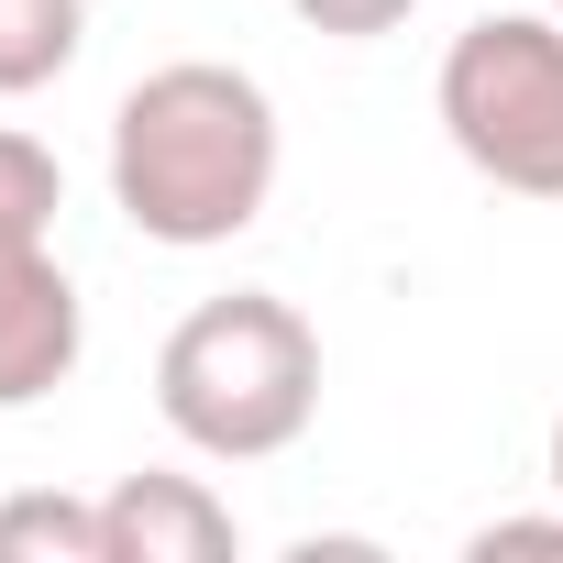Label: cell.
I'll list each match as a JSON object with an SVG mask.
<instances>
[{"mask_svg":"<svg viewBox=\"0 0 563 563\" xmlns=\"http://www.w3.org/2000/svg\"><path fill=\"white\" fill-rule=\"evenodd\" d=\"M464 552H475V563H497V552H563V519H486Z\"/></svg>","mask_w":563,"mask_h":563,"instance_id":"30bf717a","label":"cell"},{"mask_svg":"<svg viewBox=\"0 0 563 563\" xmlns=\"http://www.w3.org/2000/svg\"><path fill=\"white\" fill-rule=\"evenodd\" d=\"M0 563H111L100 497H56V486L0 497Z\"/></svg>","mask_w":563,"mask_h":563,"instance_id":"52a82bcc","label":"cell"},{"mask_svg":"<svg viewBox=\"0 0 563 563\" xmlns=\"http://www.w3.org/2000/svg\"><path fill=\"white\" fill-rule=\"evenodd\" d=\"M56 210H67V166L0 122V232H56Z\"/></svg>","mask_w":563,"mask_h":563,"instance_id":"ba28073f","label":"cell"},{"mask_svg":"<svg viewBox=\"0 0 563 563\" xmlns=\"http://www.w3.org/2000/svg\"><path fill=\"white\" fill-rule=\"evenodd\" d=\"M89 0H0V100H34L78 67Z\"/></svg>","mask_w":563,"mask_h":563,"instance_id":"8992f818","label":"cell"},{"mask_svg":"<svg viewBox=\"0 0 563 563\" xmlns=\"http://www.w3.org/2000/svg\"><path fill=\"white\" fill-rule=\"evenodd\" d=\"M89 354V310L78 276L56 265L45 232H0V409H34L78 376Z\"/></svg>","mask_w":563,"mask_h":563,"instance_id":"277c9868","label":"cell"},{"mask_svg":"<svg viewBox=\"0 0 563 563\" xmlns=\"http://www.w3.org/2000/svg\"><path fill=\"white\" fill-rule=\"evenodd\" d=\"M100 541H111V563H232L243 552V519L199 475H166L155 464V475H122L100 497Z\"/></svg>","mask_w":563,"mask_h":563,"instance_id":"5b68a950","label":"cell"},{"mask_svg":"<svg viewBox=\"0 0 563 563\" xmlns=\"http://www.w3.org/2000/svg\"><path fill=\"white\" fill-rule=\"evenodd\" d=\"M155 409L210 464H276L321 420V332L276 288L199 299L155 354Z\"/></svg>","mask_w":563,"mask_h":563,"instance_id":"7a4b0ae2","label":"cell"},{"mask_svg":"<svg viewBox=\"0 0 563 563\" xmlns=\"http://www.w3.org/2000/svg\"><path fill=\"white\" fill-rule=\"evenodd\" d=\"M431 111L508 199H563V12H475L442 45Z\"/></svg>","mask_w":563,"mask_h":563,"instance_id":"3957f363","label":"cell"},{"mask_svg":"<svg viewBox=\"0 0 563 563\" xmlns=\"http://www.w3.org/2000/svg\"><path fill=\"white\" fill-rule=\"evenodd\" d=\"M552 12H563V0H552Z\"/></svg>","mask_w":563,"mask_h":563,"instance_id":"7c38bea8","label":"cell"},{"mask_svg":"<svg viewBox=\"0 0 563 563\" xmlns=\"http://www.w3.org/2000/svg\"><path fill=\"white\" fill-rule=\"evenodd\" d=\"M276 155H288V133H276L265 78L221 56H177L133 78L111 111V210L166 254H210L265 221Z\"/></svg>","mask_w":563,"mask_h":563,"instance_id":"6da1fadb","label":"cell"},{"mask_svg":"<svg viewBox=\"0 0 563 563\" xmlns=\"http://www.w3.org/2000/svg\"><path fill=\"white\" fill-rule=\"evenodd\" d=\"M288 12L310 23V34H343V45H365V34H398L420 0H288Z\"/></svg>","mask_w":563,"mask_h":563,"instance_id":"9c48e42d","label":"cell"},{"mask_svg":"<svg viewBox=\"0 0 563 563\" xmlns=\"http://www.w3.org/2000/svg\"><path fill=\"white\" fill-rule=\"evenodd\" d=\"M541 475H552V497H563V409H552V442H541Z\"/></svg>","mask_w":563,"mask_h":563,"instance_id":"8fae6325","label":"cell"}]
</instances>
